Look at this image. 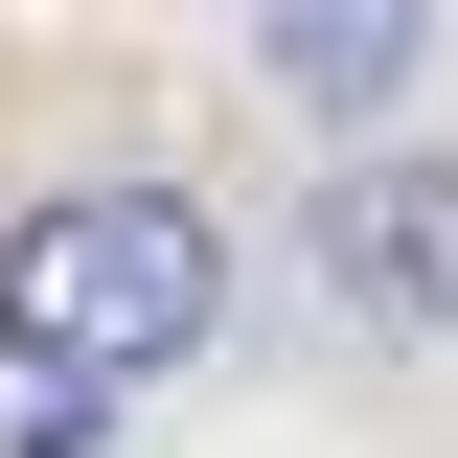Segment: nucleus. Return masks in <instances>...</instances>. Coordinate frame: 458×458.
I'll return each mask as SVG.
<instances>
[{"label": "nucleus", "instance_id": "f257e3e1", "mask_svg": "<svg viewBox=\"0 0 458 458\" xmlns=\"http://www.w3.org/2000/svg\"><path fill=\"white\" fill-rule=\"evenodd\" d=\"M229 252L183 183H69V207L0 229V367H47V412H114V390H161L183 344H207Z\"/></svg>", "mask_w": 458, "mask_h": 458}, {"label": "nucleus", "instance_id": "f03ea898", "mask_svg": "<svg viewBox=\"0 0 458 458\" xmlns=\"http://www.w3.org/2000/svg\"><path fill=\"white\" fill-rule=\"evenodd\" d=\"M298 252H321V298L367 344H458V161H344Z\"/></svg>", "mask_w": 458, "mask_h": 458}, {"label": "nucleus", "instance_id": "7ed1b4c3", "mask_svg": "<svg viewBox=\"0 0 458 458\" xmlns=\"http://www.w3.org/2000/svg\"><path fill=\"white\" fill-rule=\"evenodd\" d=\"M412 47H436V23H390V0H367V23H276V92L298 114H367V92H412Z\"/></svg>", "mask_w": 458, "mask_h": 458}]
</instances>
